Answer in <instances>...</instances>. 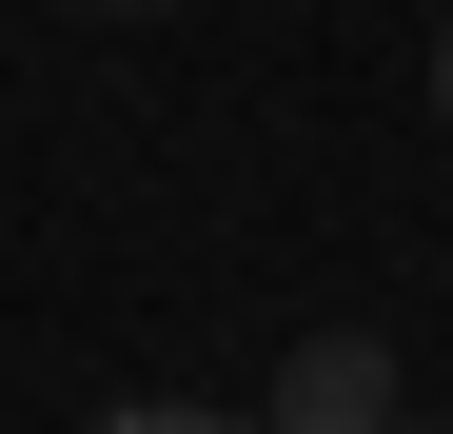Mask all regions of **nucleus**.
Here are the masks:
<instances>
[{"mask_svg": "<svg viewBox=\"0 0 453 434\" xmlns=\"http://www.w3.org/2000/svg\"><path fill=\"white\" fill-rule=\"evenodd\" d=\"M276 434H414V415H395V355H374V336H296Z\"/></svg>", "mask_w": 453, "mask_h": 434, "instance_id": "obj_1", "label": "nucleus"}, {"mask_svg": "<svg viewBox=\"0 0 453 434\" xmlns=\"http://www.w3.org/2000/svg\"><path fill=\"white\" fill-rule=\"evenodd\" d=\"M99 434H197V415H99Z\"/></svg>", "mask_w": 453, "mask_h": 434, "instance_id": "obj_2", "label": "nucleus"}, {"mask_svg": "<svg viewBox=\"0 0 453 434\" xmlns=\"http://www.w3.org/2000/svg\"><path fill=\"white\" fill-rule=\"evenodd\" d=\"M434 99H453V40H434Z\"/></svg>", "mask_w": 453, "mask_h": 434, "instance_id": "obj_3", "label": "nucleus"}, {"mask_svg": "<svg viewBox=\"0 0 453 434\" xmlns=\"http://www.w3.org/2000/svg\"><path fill=\"white\" fill-rule=\"evenodd\" d=\"M414 434H434V415H414Z\"/></svg>", "mask_w": 453, "mask_h": 434, "instance_id": "obj_4", "label": "nucleus"}, {"mask_svg": "<svg viewBox=\"0 0 453 434\" xmlns=\"http://www.w3.org/2000/svg\"><path fill=\"white\" fill-rule=\"evenodd\" d=\"M257 434H276V415H257Z\"/></svg>", "mask_w": 453, "mask_h": 434, "instance_id": "obj_5", "label": "nucleus"}]
</instances>
